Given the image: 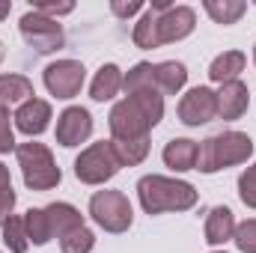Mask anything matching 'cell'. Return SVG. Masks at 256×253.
<instances>
[{
    "label": "cell",
    "instance_id": "6da1fadb",
    "mask_svg": "<svg viewBox=\"0 0 256 253\" xmlns=\"http://www.w3.org/2000/svg\"><path fill=\"white\" fill-rule=\"evenodd\" d=\"M161 120H164V96L158 90L126 92V98L116 102L108 116L110 140H146Z\"/></svg>",
    "mask_w": 256,
    "mask_h": 253
},
{
    "label": "cell",
    "instance_id": "7a4b0ae2",
    "mask_svg": "<svg viewBox=\"0 0 256 253\" xmlns=\"http://www.w3.org/2000/svg\"><path fill=\"white\" fill-rule=\"evenodd\" d=\"M137 200L146 214H164V212H188L196 206L200 194L185 179H170L149 173L137 182Z\"/></svg>",
    "mask_w": 256,
    "mask_h": 253
},
{
    "label": "cell",
    "instance_id": "3957f363",
    "mask_svg": "<svg viewBox=\"0 0 256 253\" xmlns=\"http://www.w3.org/2000/svg\"><path fill=\"white\" fill-rule=\"evenodd\" d=\"M254 155V140L244 131H220L200 143L196 149V170L212 176L226 167H238Z\"/></svg>",
    "mask_w": 256,
    "mask_h": 253
},
{
    "label": "cell",
    "instance_id": "277c9868",
    "mask_svg": "<svg viewBox=\"0 0 256 253\" xmlns=\"http://www.w3.org/2000/svg\"><path fill=\"white\" fill-rule=\"evenodd\" d=\"M15 158L24 176V185L30 190H51L63 182V173L51 155V149L45 143H18L15 146Z\"/></svg>",
    "mask_w": 256,
    "mask_h": 253
},
{
    "label": "cell",
    "instance_id": "5b68a950",
    "mask_svg": "<svg viewBox=\"0 0 256 253\" xmlns=\"http://www.w3.org/2000/svg\"><path fill=\"white\" fill-rule=\"evenodd\" d=\"M120 158L110 146V140H98L86 149H80V155L74 158V176L84 185H104L120 173Z\"/></svg>",
    "mask_w": 256,
    "mask_h": 253
},
{
    "label": "cell",
    "instance_id": "8992f818",
    "mask_svg": "<svg viewBox=\"0 0 256 253\" xmlns=\"http://www.w3.org/2000/svg\"><path fill=\"white\" fill-rule=\"evenodd\" d=\"M90 218L104 232H126L134 224V208L122 190H96L90 200Z\"/></svg>",
    "mask_w": 256,
    "mask_h": 253
},
{
    "label": "cell",
    "instance_id": "52a82bcc",
    "mask_svg": "<svg viewBox=\"0 0 256 253\" xmlns=\"http://www.w3.org/2000/svg\"><path fill=\"white\" fill-rule=\"evenodd\" d=\"M18 30L24 36V42L33 51H39V54H54V51L63 48V42H66L63 24L54 21V18H48V15H42V12H36V9H30V12L21 15Z\"/></svg>",
    "mask_w": 256,
    "mask_h": 253
},
{
    "label": "cell",
    "instance_id": "ba28073f",
    "mask_svg": "<svg viewBox=\"0 0 256 253\" xmlns=\"http://www.w3.org/2000/svg\"><path fill=\"white\" fill-rule=\"evenodd\" d=\"M42 80H45V86L54 98H74L80 92L84 80H86V68L78 60H57V63H51L45 68Z\"/></svg>",
    "mask_w": 256,
    "mask_h": 253
},
{
    "label": "cell",
    "instance_id": "9c48e42d",
    "mask_svg": "<svg viewBox=\"0 0 256 253\" xmlns=\"http://www.w3.org/2000/svg\"><path fill=\"white\" fill-rule=\"evenodd\" d=\"M218 116V92L208 86H194L179 102V120L188 128H200Z\"/></svg>",
    "mask_w": 256,
    "mask_h": 253
},
{
    "label": "cell",
    "instance_id": "30bf717a",
    "mask_svg": "<svg viewBox=\"0 0 256 253\" xmlns=\"http://www.w3.org/2000/svg\"><path fill=\"white\" fill-rule=\"evenodd\" d=\"M152 9V6H149ZM155 12V9H152ZM158 15V42L161 45H170V42H182L188 39L196 27V12L191 6H170L164 12H155Z\"/></svg>",
    "mask_w": 256,
    "mask_h": 253
},
{
    "label": "cell",
    "instance_id": "8fae6325",
    "mask_svg": "<svg viewBox=\"0 0 256 253\" xmlns=\"http://www.w3.org/2000/svg\"><path fill=\"white\" fill-rule=\"evenodd\" d=\"M90 134H92V116H90L86 108L72 104L57 116V143L66 146V149L80 146L84 140H90Z\"/></svg>",
    "mask_w": 256,
    "mask_h": 253
},
{
    "label": "cell",
    "instance_id": "7c38bea8",
    "mask_svg": "<svg viewBox=\"0 0 256 253\" xmlns=\"http://www.w3.org/2000/svg\"><path fill=\"white\" fill-rule=\"evenodd\" d=\"M51 104L45 102V98H30V102H24V104H18V110L12 114V122L15 128L21 131V134H27V137H39L45 128L51 126Z\"/></svg>",
    "mask_w": 256,
    "mask_h": 253
},
{
    "label": "cell",
    "instance_id": "4fadbf2b",
    "mask_svg": "<svg viewBox=\"0 0 256 253\" xmlns=\"http://www.w3.org/2000/svg\"><path fill=\"white\" fill-rule=\"evenodd\" d=\"M250 108V90L244 80H226L218 90V116L220 120H242Z\"/></svg>",
    "mask_w": 256,
    "mask_h": 253
},
{
    "label": "cell",
    "instance_id": "5bb4252c",
    "mask_svg": "<svg viewBox=\"0 0 256 253\" xmlns=\"http://www.w3.org/2000/svg\"><path fill=\"white\" fill-rule=\"evenodd\" d=\"M152 78H155V90L161 96H176L188 84V68L179 60H164V63L152 66Z\"/></svg>",
    "mask_w": 256,
    "mask_h": 253
},
{
    "label": "cell",
    "instance_id": "9a60e30c",
    "mask_svg": "<svg viewBox=\"0 0 256 253\" xmlns=\"http://www.w3.org/2000/svg\"><path fill=\"white\" fill-rule=\"evenodd\" d=\"M236 226H238V224H236L232 208H226V206H214V208L208 212V218H206V242H208L212 248L226 244V242H232Z\"/></svg>",
    "mask_w": 256,
    "mask_h": 253
},
{
    "label": "cell",
    "instance_id": "2e32d148",
    "mask_svg": "<svg viewBox=\"0 0 256 253\" xmlns=\"http://www.w3.org/2000/svg\"><path fill=\"white\" fill-rule=\"evenodd\" d=\"M196 149L200 143L196 140H188V137H173L167 146H164V164L176 173H188V170H196Z\"/></svg>",
    "mask_w": 256,
    "mask_h": 253
},
{
    "label": "cell",
    "instance_id": "e0dca14e",
    "mask_svg": "<svg viewBox=\"0 0 256 253\" xmlns=\"http://www.w3.org/2000/svg\"><path fill=\"white\" fill-rule=\"evenodd\" d=\"M122 68L116 63H104L98 72H96V78H92V84H90V96H92V102H110L120 90H122Z\"/></svg>",
    "mask_w": 256,
    "mask_h": 253
},
{
    "label": "cell",
    "instance_id": "ac0fdd59",
    "mask_svg": "<svg viewBox=\"0 0 256 253\" xmlns=\"http://www.w3.org/2000/svg\"><path fill=\"white\" fill-rule=\"evenodd\" d=\"M45 214H48V224H51V236L54 238H63L66 232H72L78 226H86L84 224V214L72 202H51V206H45Z\"/></svg>",
    "mask_w": 256,
    "mask_h": 253
},
{
    "label": "cell",
    "instance_id": "d6986e66",
    "mask_svg": "<svg viewBox=\"0 0 256 253\" xmlns=\"http://www.w3.org/2000/svg\"><path fill=\"white\" fill-rule=\"evenodd\" d=\"M36 98L33 92V80L24 78V74H0V104L9 108V104H24Z\"/></svg>",
    "mask_w": 256,
    "mask_h": 253
},
{
    "label": "cell",
    "instance_id": "ffe728a7",
    "mask_svg": "<svg viewBox=\"0 0 256 253\" xmlns=\"http://www.w3.org/2000/svg\"><path fill=\"white\" fill-rule=\"evenodd\" d=\"M244 51H224L220 57H214L208 66V78L214 84H226V80H238V74L244 72Z\"/></svg>",
    "mask_w": 256,
    "mask_h": 253
},
{
    "label": "cell",
    "instance_id": "44dd1931",
    "mask_svg": "<svg viewBox=\"0 0 256 253\" xmlns=\"http://www.w3.org/2000/svg\"><path fill=\"white\" fill-rule=\"evenodd\" d=\"M131 39H134V45H137V48H143V51L161 48V42H158V15H155L149 6L143 9L140 21L134 24V33H131Z\"/></svg>",
    "mask_w": 256,
    "mask_h": 253
},
{
    "label": "cell",
    "instance_id": "7402d4cb",
    "mask_svg": "<svg viewBox=\"0 0 256 253\" xmlns=\"http://www.w3.org/2000/svg\"><path fill=\"white\" fill-rule=\"evenodd\" d=\"M202 9L208 12L214 24H236L248 12V3L244 0H206Z\"/></svg>",
    "mask_w": 256,
    "mask_h": 253
},
{
    "label": "cell",
    "instance_id": "603a6c76",
    "mask_svg": "<svg viewBox=\"0 0 256 253\" xmlns=\"http://www.w3.org/2000/svg\"><path fill=\"white\" fill-rule=\"evenodd\" d=\"M24 226H27V238H30V244H36V248H42V244H48L54 236H51V224H48V214H45V208H27V214H24Z\"/></svg>",
    "mask_w": 256,
    "mask_h": 253
},
{
    "label": "cell",
    "instance_id": "cb8c5ba5",
    "mask_svg": "<svg viewBox=\"0 0 256 253\" xmlns=\"http://www.w3.org/2000/svg\"><path fill=\"white\" fill-rule=\"evenodd\" d=\"M110 146H114L122 167H137L149 155V137L146 140H110Z\"/></svg>",
    "mask_w": 256,
    "mask_h": 253
},
{
    "label": "cell",
    "instance_id": "d4e9b609",
    "mask_svg": "<svg viewBox=\"0 0 256 253\" xmlns=\"http://www.w3.org/2000/svg\"><path fill=\"white\" fill-rule=\"evenodd\" d=\"M3 244L9 248V253H27V248H30V238H27L24 218L12 214V218L3 224Z\"/></svg>",
    "mask_w": 256,
    "mask_h": 253
},
{
    "label": "cell",
    "instance_id": "484cf974",
    "mask_svg": "<svg viewBox=\"0 0 256 253\" xmlns=\"http://www.w3.org/2000/svg\"><path fill=\"white\" fill-rule=\"evenodd\" d=\"M122 90L137 92V90H155V78H152V63H137L131 66L122 78Z\"/></svg>",
    "mask_w": 256,
    "mask_h": 253
},
{
    "label": "cell",
    "instance_id": "4316f807",
    "mask_svg": "<svg viewBox=\"0 0 256 253\" xmlns=\"http://www.w3.org/2000/svg\"><path fill=\"white\" fill-rule=\"evenodd\" d=\"M92 244H96V236L86 226H78V230L66 232L60 238V250L63 253H92Z\"/></svg>",
    "mask_w": 256,
    "mask_h": 253
},
{
    "label": "cell",
    "instance_id": "83f0119b",
    "mask_svg": "<svg viewBox=\"0 0 256 253\" xmlns=\"http://www.w3.org/2000/svg\"><path fill=\"white\" fill-rule=\"evenodd\" d=\"M12 208H15L12 176H9V167H6V164H0V230H3V224L12 218Z\"/></svg>",
    "mask_w": 256,
    "mask_h": 253
},
{
    "label": "cell",
    "instance_id": "f1b7e54d",
    "mask_svg": "<svg viewBox=\"0 0 256 253\" xmlns=\"http://www.w3.org/2000/svg\"><path fill=\"white\" fill-rule=\"evenodd\" d=\"M232 242H236V248L242 253H256V218H250V220H244V224L236 226Z\"/></svg>",
    "mask_w": 256,
    "mask_h": 253
},
{
    "label": "cell",
    "instance_id": "f546056e",
    "mask_svg": "<svg viewBox=\"0 0 256 253\" xmlns=\"http://www.w3.org/2000/svg\"><path fill=\"white\" fill-rule=\"evenodd\" d=\"M238 196L248 208H256V164H250L242 176H238Z\"/></svg>",
    "mask_w": 256,
    "mask_h": 253
},
{
    "label": "cell",
    "instance_id": "4dcf8cb0",
    "mask_svg": "<svg viewBox=\"0 0 256 253\" xmlns=\"http://www.w3.org/2000/svg\"><path fill=\"white\" fill-rule=\"evenodd\" d=\"M6 152H15V131H12L9 108L0 104V155H6Z\"/></svg>",
    "mask_w": 256,
    "mask_h": 253
},
{
    "label": "cell",
    "instance_id": "1f68e13d",
    "mask_svg": "<svg viewBox=\"0 0 256 253\" xmlns=\"http://www.w3.org/2000/svg\"><path fill=\"white\" fill-rule=\"evenodd\" d=\"M30 9H36V12H42V15H48V18H60V15H68V12H74V3H33Z\"/></svg>",
    "mask_w": 256,
    "mask_h": 253
},
{
    "label": "cell",
    "instance_id": "d6a6232c",
    "mask_svg": "<svg viewBox=\"0 0 256 253\" xmlns=\"http://www.w3.org/2000/svg\"><path fill=\"white\" fill-rule=\"evenodd\" d=\"M143 9H146V6H143V3H140V0H114V3H110V12H114V15H116V18H131V15H137V12H143Z\"/></svg>",
    "mask_w": 256,
    "mask_h": 253
},
{
    "label": "cell",
    "instance_id": "836d02e7",
    "mask_svg": "<svg viewBox=\"0 0 256 253\" xmlns=\"http://www.w3.org/2000/svg\"><path fill=\"white\" fill-rule=\"evenodd\" d=\"M9 12H12V3H9V0H0V21H3Z\"/></svg>",
    "mask_w": 256,
    "mask_h": 253
},
{
    "label": "cell",
    "instance_id": "e575fe53",
    "mask_svg": "<svg viewBox=\"0 0 256 253\" xmlns=\"http://www.w3.org/2000/svg\"><path fill=\"white\" fill-rule=\"evenodd\" d=\"M3 57H6V48H3V42H0V63H3Z\"/></svg>",
    "mask_w": 256,
    "mask_h": 253
},
{
    "label": "cell",
    "instance_id": "d590c367",
    "mask_svg": "<svg viewBox=\"0 0 256 253\" xmlns=\"http://www.w3.org/2000/svg\"><path fill=\"white\" fill-rule=\"evenodd\" d=\"M254 63H256V45H254Z\"/></svg>",
    "mask_w": 256,
    "mask_h": 253
},
{
    "label": "cell",
    "instance_id": "8d00e7d4",
    "mask_svg": "<svg viewBox=\"0 0 256 253\" xmlns=\"http://www.w3.org/2000/svg\"><path fill=\"white\" fill-rule=\"evenodd\" d=\"M214 253H224V250H214Z\"/></svg>",
    "mask_w": 256,
    "mask_h": 253
}]
</instances>
